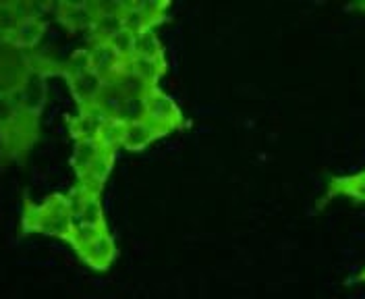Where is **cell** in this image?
Instances as JSON below:
<instances>
[{
    "label": "cell",
    "instance_id": "4",
    "mask_svg": "<svg viewBox=\"0 0 365 299\" xmlns=\"http://www.w3.org/2000/svg\"><path fill=\"white\" fill-rule=\"evenodd\" d=\"M86 258L96 268H106L114 258V243L108 235H100L90 245H86Z\"/></svg>",
    "mask_w": 365,
    "mask_h": 299
},
{
    "label": "cell",
    "instance_id": "8",
    "mask_svg": "<svg viewBox=\"0 0 365 299\" xmlns=\"http://www.w3.org/2000/svg\"><path fill=\"white\" fill-rule=\"evenodd\" d=\"M133 56H145V59H160L162 56V46L154 29H145L135 36L133 44Z\"/></svg>",
    "mask_w": 365,
    "mask_h": 299
},
{
    "label": "cell",
    "instance_id": "5",
    "mask_svg": "<svg viewBox=\"0 0 365 299\" xmlns=\"http://www.w3.org/2000/svg\"><path fill=\"white\" fill-rule=\"evenodd\" d=\"M40 38H42V24L36 17L21 21V24L13 29V34L9 36V40L17 48L36 46Z\"/></svg>",
    "mask_w": 365,
    "mask_h": 299
},
{
    "label": "cell",
    "instance_id": "9",
    "mask_svg": "<svg viewBox=\"0 0 365 299\" xmlns=\"http://www.w3.org/2000/svg\"><path fill=\"white\" fill-rule=\"evenodd\" d=\"M332 191L334 193H342V196H351L365 202V173L355 175L351 179H336L332 183Z\"/></svg>",
    "mask_w": 365,
    "mask_h": 299
},
{
    "label": "cell",
    "instance_id": "7",
    "mask_svg": "<svg viewBox=\"0 0 365 299\" xmlns=\"http://www.w3.org/2000/svg\"><path fill=\"white\" fill-rule=\"evenodd\" d=\"M145 98L148 96H125L123 108L114 121H120L123 125L145 121Z\"/></svg>",
    "mask_w": 365,
    "mask_h": 299
},
{
    "label": "cell",
    "instance_id": "10",
    "mask_svg": "<svg viewBox=\"0 0 365 299\" xmlns=\"http://www.w3.org/2000/svg\"><path fill=\"white\" fill-rule=\"evenodd\" d=\"M110 46L114 48V52L123 59V61H127V59H131L133 56V44H135V36L133 34H129L127 29H123V31H118L116 36L113 38H108L106 40Z\"/></svg>",
    "mask_w": 365,
    "mask_h": 299
},
{
    "label": "cell",
    "instance_id": "1",
    "mask_svg": "<svg viewBox=\"0 0 365 299\" xmlns=\"http://www.w3.org/2000/svg\"><path fill=\"white\" fill-rule=\"evenodd\" d=\"M145 121L164 129L166 133H170L173 129L182 125L181 111L166 93L160 92L158 88H152L145 98Z\"/></svg>",
    "mask_w": 365,
    "mask_h": 299
},
{
    "label": "cell",
    "instance_id": "6",
    "mask_svg": "<svg viewBox=\"0 0 365 299\" xmlns=\"http://www.w3.org/2000/svg\"><path fill=\"white\" fill-rule=\"evenodd\" d=\"M102 154V146L98 139H79L77 148H75V168L79 173V177L91 166V162L96 161Z\"/></svg>",
    "mask_w": 365,
    "mask_h": 299
},
{
    "label": "cell",
    "instance_id": "2",
    "mask_svg": "<svg viewBox=\"0 0 365 299\" xmlns=\"http://www.w3.org/2000/svg\"><path fill=\"white\" fill-rule=\"evenodd\" d=\"M166 136L164 129H160L156 125H152L150 121H137L131 125H125V136H123V148L139 152L143 150L148 143H152L154 139Z\"/></svg>",
    "mask_w": 365,
    "mask_h": 299
},
{
    "label": "cell",
    "instance_id": "3",
    "mask_svg": "<svg viewBox=\"0 0 365 299\" xmlns=\"http://www.w3.org/2000/svg\"><path fill=\"white\" fill-rule=\"evenodd\" d=\"M125 69L133 71L141 79H145L148 83L156 86L160 77L166 73V63L164 59H145V56H131L125 61Z\"/></svg>",
    "mask_w": 365,
    "mask_h": 299
},
{
    "label": "cell",
    "instance_id": "11",
    "mask_svg": "<svg viewBox=\"0 0 365 299\" xmlns=\"http://www.w3.org/2000/svg\"><path fill=\"white\" fill-rule=\"evenodd\" d=\"M359 280H365V270L361 273V275H359Z\"/></svg>",
    "mask_w": 365,
    "mask_h": 299
}]
</instances>
